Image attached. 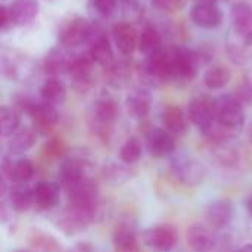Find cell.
I'll list each match as a JSON object with an SVG mask.
<instances>
[{"instance_id": "cell-1", "label": "cell", "mask_w": 252, "mask_h": 252, "mask_svg": "<svg viewBox=\"0 0 252 252\" xmlns=\"http://www.w3.org/2000/svg\"><path fill=\"white\" fill-rule=\"evenodd\" d=\"M94 165V157L87 148H72L68 154L61 159L58 180L59 185L68 189L75 182L81 180L83 177L89 176V171Z\"/></svg>"}, {"instance_id": "cell-2", "label": "cell", "mask_w": 252, "mask_h": 252, "mask_svg": "<svg viewBox=\"0 0 252 252\" xmlns=\"http://www.w3.org/2000/svg\"><path fill=\"white\" fill-rule=\"evenodd\" d=\"M170 173L177 183L193 188L205 180L207 167L195 157L179 154L170 159Z\"/></svg>"}, {"instance_id": "cell-3", "label": "cell", "mask_w": 252, "mask_h": 252, "mask_svg": "<svg viewBox=\"0 0 252 252\" xmlns=\"http://www.w3.org/2000/svg\"><path fill=\"white\" fill-rule=\"evenodd\" d=\"M68 205L75 207L81 211H86L92 216H97L99 213V188L90 179V176L83 177L81 180L71 185L65 189Z\"/></svg>"}, {"instance_id": "cell-4", "label": "cell", "mask_w": 252, "mask_h": 252, "mask_svg": "<svg viewBox=\"0 0 252 252\" xmlns=\"http://www.w3.org/2000/svg\"><path fill=\"white\" fill-rule=\"evenodd\" d=\"M120 117V105L109 94L99 96L92 105L87 115V126L93 128H114Z\"/></svg>"}, {"instance_id": "cell-5", "label": "cell", "mask_w": 252, "mask_h": 252, "mask_svg": "<svg viewBox=\"0 0 252 252\" xmlns=\"http://www.w3.org/2000/svg\"><path fill=\"white\" fill-rule=\"evenodd\" d=\"M216 120L223 123L224 126L242 130L245 123V111L244 103L235 94H223L216 99Z\"/></svg>"}, {"instance_id": "cell-6", "label": "cell", "mask_w": 252, "mask_h": 252, "mask_svg": "<svg viewBox=\"0 0 252 252\" xmlns=\"http://www.w3.org/2000/svg\"><path fill=\"white\" fill-rule=\"evenodd\" d=\"M142 242L152 252H170L179 242V232L171 224H158L143 232Z\"/></svg>"}, {"instance_id": "cell-7", "label": "cell", "mask_w": 252, "mask_h": 252, "mask_svg": "<svg viewBox=\"0 0 252 252\" xmlns=\"http://www.w3.org/2000/svg\"><path fill=\"white\" fill-rule=\"evenodd\" d=\"M89 43H90L89 55L92 56V59L96 63H99L105 69H108L109 66H112L115 63L112 46H111L105 31L99 25L92 24V32L89 37Z\"/></svg>"}, {"instance_id": "cell-8", "label": "cell", "mask_w": 252, "mask_h": 252, "mask_svg": "<svg viewBox=\"0 0 252 252\" xmlns=\"http://www.w3.org/2000/svg\"><path fill=\"white\" fill-rule=\"evenodd\" d=\"M90 32H92V24L81 16H75L69 19L66 24H63V27L61 28L59 41L65 47H77L89 41Z\"/></svg>"}, {"instance_id": "cell-9", "label": "cell", "mask_w": 252, "mask_h": 252, "mask_svg": "<svg viewBox=\"0 0 252 252\" xmlns=\"http://www.w3.org/2000/svg\"><path fill=\"white\" fill-rule=\"evenodd\" d=\"M188 118L199 130H204L216 120V99L210 96H196L189 102Z\"/></svg>"}, {"instance_id": "cell-10", "label": "cell", "mask_w": 252, "mask_h": 252, "mask_svg": "<svg viewBox=\"0 0 252 252\" xmlns=\"http://www.w3.org/2000/svg\"><path fill=\"white\" fill-rule=\"evenodd\" d=\"M34 165L28 158H10L3 157L1 159V177L10 185L28 183L34 176Z\"/></svg>"}, {"instance_id": "cell-11", "label": "cell", "mask_w": 252, "mask_h": 252, "mask_svg": "<svg viewBox=\"0 0 252 252\" xmlns=\"http://www.w3.org/2000/svg\"><path fill=\"white\" fill-rule=\"evenodd\" d=\"M94 216L86 213V211H81L75 207H71L68 205L58 217V226L59 229L71 236V235H77L80 232H83L90 223L94 221Z\"/></svg>"}, {"instance_id": "cell-12", "label": "cell", "mask_w": 252, "mask_h": 252, "mask_svg": "<svg viewBox=\"0 0 252 252\" xmlns=\"http://www.w3.org/2000/svg\"><path fill=\"white\" fill-rule=\"evenodd\" d=\"M230 19L235 32L245 46H252V6L239 1L232 6Z\"/></svg>"}, {"instance_id": "cell-13", "label": "cell", "mask_w": 252, "mask_h": 252, "mask_svg": "<svg viewBox=\"0 0 252 252\" xmlns=\"http://www.w3.org/2000/svg\"><path fill=\"white\" fill-rule=\"evenodd\" d=\"M32 127L38 134H47L53 130V127L59 121V114L56 106H52L46 102H35L31 111L28 112Z\"/></svg>"}, {"instance_id": "cell-14", "label": "cell", "mask_w": 252, "mask_h": 252, "mask_svg": "<svg viewBox=\"0 0 252 252\" xmlns=\"http://www.w3.org/2000/svg\"><path fill=\"white\" fill-rule=\"evenodd\" d=\"M192 21L201 28H216L223 21V13L216 1H198L190 12Z\"/></svg>"}, {"instance_id": "cell-15", "label": "cell", "mask_w": 252, "mask_h": 252, "mask_svg": "<svg viewBox=\"0 0 252 252\" xmlns=\"http://www.w3.org/2000/svg\"><path fill=\"white\" fill-rule=\"evenodd\" d=\"M148 151L155 158L168 157L176 149V136L168 133L165 128H154L148 133Z\"/></svg>"}, {"instance_id": "cell-16", "label": "cell", "mask_w": 252, "mask_h": 252, "mask_svg": "<svg viewBox=\"0 0 252 252\" xmlns=\"http://www.w3.org/2000/svg\"><path fill=\"white\" fill-rule=\"evenodd\" d=\"M186 242L193 252H210L217 245V239L211 232V227H205L202 224H192L188 229Z\"/></svg>"}, {"instance_id": "cell-17", "label": "cell", "mask_w": 252, "mask_h": 252, "mask_svg": "<svg viewBox=\"0 0 252 252\" xmlns=\"http://www.w3.org/2000/svg\"><path fill=\"white\" fill-rule=\"evenodd\" d=\"M233 217V207L226 199L213 201L205 210V220L211 229H224Z\"/></svg>"}, {"instance_id": "cell-18", "label": "cell", "mask_w": 252, "mask_h": 252, "mask_svg": "<svg viewBox=\"0 0 252 252\" xmlns=\"http://www.w3.org/2000/svg\"><path fill=\"white\" fill-rule=\"evenodd\" d=\"M112 245L115 252H128L139 250V238L136 233V227L130 221H121L117 224L112 236Z\"/></svg>"}, {"instance_id": "cell-19", "label": "cell", "mask_w": 252, "mask_h": 252, "mask_svg": "<svg viewBox=\"0 0 252 252\" xmlns=\"http://www.w3.org/2000/svg\"><path fill=\"white\" fill-rule=\"evenodd\" d=\"M61 185L55 182L41 180L34 188V207L38 210H50L58 205L61 199Z\"/></svg>"}, {"instance_id": "cell-20", "label": "cell", "mask_w": 252, "mask_h": 252, "mask_svg": "<svg viewBox=\"0 0 252 252\" xmlns=\"http://www.w3.org/2000/svg\"><path fill=\"white\" fill-rule=\"evenodd\" d=\"M112 37L117 49L126 56L131 55L136 50V47H139V35L131 24H117L112 30Z\"/></svg>"}, {"instance_id": "cell-21", "label": "cell", "mask_w": 252, "mask_h": 252, "mask_svg": "<svg viewBox=\"0 0 252 252\" xmlns=\"http://www.w3.org/2000/svg\"><path fill=\"white\" fill-rule=\"evenodd\" d=\"M151 105H152V96L143 87L134 89L127 94V99H126L127 112L130 117L136 120H143L149 114Z\"/></svg>"}, {"instance_id": "cell-22", "label": "cell", "mask_w": 252, "mask_h": 252, "mask_svg": "<svg viewBox=\"0 0 252 252\" xmlns=\"http://www.w3.org/2000/svg\"><path fill=\"white\" fill-rule=\"evenodd\" d=\"M12 24L22 27L30 24L38 13L40 4L37 0H15L9 6Z\"/></svg>"}, {"instance_id": "cell-23", "label": "cell", "mask_w": 252, "mask_h": 252, "mask_svg": "<svg viewBox=\"0 0 252 252\" xmlns=\"http://www.w3.org/2000/svg\"><path fill=\"white\" fill-rule=\"evenodd\" d=\"M6 201L16 213L27 211L28 208L34 207V188H31L28 183L10 185L9 198Z\"/></svg>"}, {"instance_id": "cell-24", "label": "cell", "mask_w": 252, "mask_h": 252, "mask_svg": "<svg viewBox=\"0 0 252 252\" xmlns=\"http://www.w3.org/2000/svg\"><path fill=\"white\" fill-rule=\"evenodd\" d=\"M93 65L94 61L90 55H83L72 59L68 74L77 86H90L93 80Z\"/></svg>"}, {"instance_id": "cell-25", "label": "cell", "mask_w": 252, "mask_h": 252, "mask_svg": "<svg viewBox=\"0 0 252 252\" xmlns=\"http://www.w3.org/2000/svg\"><path fill=\"white\" fill-rule=\"evenodd\" d=\"M161 123L162 128H165L173 136H182L188 128V117L182 108L176 105H170L162 111Z\"/></svg>"}, {"instance_id": "cell-26", "label": "cell", "mask_w": 252, "mask_h": 252, "mask_svg": "<svg viewBox=\"0 0 252 252\" xmlns=\"http://www.w3.org/2000/svg\"><path fill=\"white\" fill-rule=\"evenodd\" d=\"M38 133L34 130V127H24L19 128L15 134H12L7 139V149L13 155H21L30 151L35 142H37Z\"/></svg>"}, {"instance_id": "cell-27", "label": "cell", "mask_w": 252, "mask_h": 252, "mask_svg": "<svg viewBox=\"0 0 252 252\" xmlns=\"http://www.w3.org/2000/svg\"><path fill=\"white\" fill-rule=\"evenodd\" d=\"M40 96L41 100L52 105V106H59L65 102L66 99V87L59 78H49L46 80L41 87H40Z\"/></svg>"}, {"instance_id": "cell-28", "label": "cell", "mask_w": 252, "mask_h": 252, "mask_svg": "<svg viewBox=\"0 0 252 252\" xmlns=\"http://www.w3.org/2000/svg\"><path fill=\"white\" fill-rule=\"evenodd\" d=\"M202 134L210 140L211 145H219V143H230L233 139H236L239 136V130L230 128L227 126H224L223 123H220L219 120H214L208 127H205L204 130H201Z\"/></svg>"}, {"instance_id": "cell-29", "label": "cell", "mask_w": 252, "mask_h": 252, "mask_svg": "<svg viewBox=\"0 0 252 252\" xmlns=\"http://www.w3.org/2000/svg\"><path fill=\"white\" fill-rule=\"evenodd\" d=\"M28 244L35 252H62L61 242L50 233L32 229L28 235Z\"/></svg>"}, {"instance_id": "cell-30", "label": "cell", "mask_w": 252, "mask_h": 252, "mask_svg": "<svg viewBox=\"0 0 252 252\" xmlns=\"http://www.w3.org/2000/svg\"><path fill=\"white\" fill-rule=\"evenodd\" d=\"M162 49L164 46H162V37L159 31L152 25H146L142 34L139 35V50L148 58V56L158 53Z\"/></svg>"}, {"instance_id": "cell-31", "label": "cell", "mask_w": 252, "mask_h": 252, "mask_svg": "<svg viewBox=\"0 0 252 252\" xmlns=\"http://www.w3.org/2000/svg\"><path fill=\"white\" fill-rule=\"evenodd\" d=\"M21 128V111L16 106L3 105L0 108V133L9 139Z\"/></svg>"}, {"instance_id": "cell-32", "label": "cell", "mask_w": 252, "mask_h": 252, "mask_svg": "<svg viewBox=\"0 0 252 252\" xmlns=\"http://www.w3.org/2000/svg\"><path fill=\"white\" fill-rule=\"evenodd\" d=\"M213 159L223 168H233L239 162V152L230 143L211 145Z\"/></svg>"}, {"instance_id": "cell-33", "label": "cell", "mask_w": 252, "mask_h": 252, "mask_svg": "<svg viewBox=\"0 0 252 252\" xmlns=\"http://www.w3.org/2000/svg\"><path fill=\"white\" fill-rule=\"evenodd\" d=\"M71 62H72V59H69L65 52H62L59 49H53L46 55L44 71L50 75H61L63 72H68Z\"/></svg>"}, {"instance_id": "cell-34", "label": "cell", "mask_w": 252, "mask_h": 252, "mask_svg": "<svg viewBox=\"0 0 252 252\" xmlns=\"http://www.w3.org/2000/svg\"><path fill=\"white\" fill-rule=\"evenodd\" d=\"M230 80H232V71L229 66L224 65L213 66L204 74V84L210 90H220L224 86H227Z\"/></svg>"}, {"instance_id": "cell-35", "label": "cell", "mask_w": 252, "mask_h": 252, "mask_svg": "<svg viewBox=\"0 0 252 252\" xmlns=\"http://www.w3.org/2000/svg\"><path fill=\"white\" fill-rule=\"evenodd\" d=\"M131 165L126 164V162H114L109 161L103 165L102 174L105 177V180L111 182V183H123L126 182L128 177H131Z\"/></svg>"}, {"instance_id": "cell-36", "label": "cell", "mask_w": 252, "mask_h": 252, "mask_svg": "<svg viewBox=\"0 0 252 252\" xmlns=\"http://www.w3.org/2000/svg\"><path fill=\"white\" fill-rule=\"evenodd\" d=\"M142 143L137 137H130L124 142V145L120 149V158L123 162L133 165L142 158Z\"/></svg>"}, {"instance_id": "cell-37", "label": "cell", "mask_w": 252, "mask_h": 252, "mask_svg": "<svg viewBox=\"0 0 252 252\" xmlns=\"http://www.w3.org/2000/svg\"><path fill=\"white\" fill-rule=\"evenodd\" d=\"M68 151L69 149H66V145L62 139L52 137L43 145L41 154L46 159L55 161V159H63V157L68 154Z\"/></svg>"}, {"instance_id": "cell-38", "label": "cell", "mask_w": 252, "mask_h": 252, "mask_svg": "<svg viewBox=\"0 0 252 252\" xmlns=\"http://www.w3.org/2000/svg\"><path fill=\"white\" fill-rule=\"evenodd\" d=\"M120 4L123 9V16L127 24L139 22L143 16V7L139 0H120Z\"/></svg>"}, {"instance_id": "cell-39", "label": "cell", "mask_w": 252, "mask_h": 252, "mask_svg": "<svg viewBox=\"0 0 252 252\" xmlns=\"http://www.w3.org/2000/svg\"><path fill=\"white\" fill-rule=\"evenodd\" d=\"M120 0H90V6L93 10L102 16H109L117 10Z\"/></svg>"}, {"instance_id": "cell-40", "label": "cell", "mask_w": 252, "mask_h": 252, "mask_svg": "<svg viewBox=\"0 0 252 252\" xmlns=\"http://www.w3.org/2000/svg\"><path fill=\"white\" fill-rule=\"evenodd\" d=\"M152 4L158 10L174 13V12L183 10L185 6L188 4V0H152Z\"/></svg>"}, {"instance_id": "cell-41", "label": "cell", "mask_w": 252, "mask_h": 252, "mask_svg": "<svg viewBox=\"0 0 252 252\" xmlns=\"http://www.w3.org/2000/svg\"><path fill=\"white\" fill-rule=\"evenodd\" d=\"M235 96L245 105H252V81L251 80H247L244 81L238 89H236V93Z\"/></svg>"}, {"instance_id": "cell-42", "label": "cell", "mask_w": 252, "mask_h": 252, "mask_svg": "<svg viewBox=\"0 0 252 252\" xmlns=\"http://www.w3.org/2000/svg\"><path fill=\"white\" fill-rule=\"evenodd\" d=\"M0 27H1V30L4 31V30H7L9 27H12L13 24H12V18H10V12H9V7L7 6H1L0 7Z\"/></svg>"}, {"instance_id": "cell-43", "label": "cell", "mask_w": 252, "mask_h": 252, "mask_svg": "<svg viewBox=\"0 0 252 252\" xmlns=\"http://www.w3.org/2000/svg\"><path fill=\"white\" fill-rule=\"evenodd\" d=\"M68 252H94V247L90 242H78L72 245Z\"/></svg>"}, {"instance_id": "cell-44", "label": "cell", "mask_w": 252, "mask_h": 252, "mask_svg": "<svg viewBox=\"0 0 252 252\" xmlns=\"http://www.w3.org/2000/svg\"><path fill=\"white\" fill-rule=\"evenodd\" d=\"M245 208H247L248 214L252 217V193H250V195L245 198Z\"/></svg>"}, {"instance_id": "cell-45", "label": "cell", "mask_w": 252, "mask_h": 252, "mask_svg": "<svg viewBox=\"0 0 252 252\" xmlns=\"http://www.w3.org/2000/svg\"><path fill=\"white\" fill-rule=\"evenodd\" d=\"M235 252H252V245H244V247L238 248Z\"/></svg>"}, {"instance_id": "cell-46", "label": "cell", "mask_w": 252, "mask_h": 252, "mask_svg": "<svg viewBox=\"0 0 252 252\" xmlns=\"http://www.w3.org/2000/svg\"><path fill=\"white\" fill-rule=\"evenodd\" d=\"M248 140H250V143L252 145V123L251 126L248 127Z\"/></svg>"}, {"instance_id": "cell-47", "label": "cell", "mask_w": 252, "mask_h": 252, "mask_svg": "<svg viewBox=\"0 0 252 252\" xmlns=\"http://www.w3.org/2000/svg\"><path fill=\"white\" fill-rule=\"evenodd\" d=\"M128 252H145L142 248H139V250H134V251H128Z\"/></svg>"}, {"instance_id": "cell-48", "label": "cell", "mask_w": 252, "mask_h": 252, "mask_svg": "<svg viewBox=\"0 0 252 252\" xmlns=\"http://www.w3.org/2000/svg\"><path fill=\"white\" fill-rule=\"evenodd\" d=\"M199 1H216V0H199Z\"/></svg>"}]
</instances>
